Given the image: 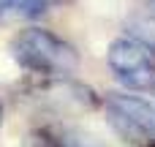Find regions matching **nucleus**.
I'll list each match as a JSON object with an SVG mask.
<instances>
[{
    "mask_svg": "<svg viewBox=\"0 0 155 147\" xmlns=\"http://www.w3.org/2000/svg\"><path fill=\"white\" fill-rule=\"evenodd\" d=\"M44 3L49 5V3H71V0H44Z\"/></svg>",
    "mask_w": 155,
    "mask_h": 147,
    "instance_id": "nucleus-6",
    "label": "nucleus"
},
{
    "mask_svg": "<svg viewBox=\"0 0 155 147\" xmlns=\"http://www.w3.org/2000/svg\"><path fill=\"white\" fill-rule=\"evenodd\" d=\"M153 147H155V145H153Z\"/></svg>",
    "mask_w": 155,
    "mask_h": 147,
    "instance_id": "nucleus-8",
    "label": "nucleus"
},
{
    "mask_svg": "<svg viewBox=\"0 0 155 147\" xmlns=\"http://www.w3.org/2000/svg\"><path fill=\"white\" fill-rule=\"evenodd\" d=\"M109 68L114 71V76L139 93H150L155 90V52L134 38H117L109 46Z\"/></svg>",
    "mask_w": 155,
    "mask_h": 147,
    "instance_id": "nucleus-2",
    "label": "nucleus"
},
{
    "mask_svg": "<svg viewBox=\"0 0 155 147\" xmlns=\"http://www.w3.org/2000/svg\"><path fill=\"white\" fill-rule=\"evenodd\" d=\"M106 117L114 134L125 142L142 145L155 139V106L144 98L112 93L106 98Z\"/></svg>",
    "mask_w": 155,
    "mask_h": 147,
    "instance_id": "nucleus-3",
    "label": "nucleus"
},
{
    "mask_svg": "<svg viewBox=\"0 0 155 147\" xmlns=\"http://www.w3.org/2000/svg\"><path fill=\"white\" fill-rule=\"evenodd\" d=\"M22 147H57V142L49 131H33V134H27Z\"/></svg>",
    "mask_w": 155,
    "mask_h": 147,
    "instance_id": "nucleus-5",
    "label": "nucleus"
},
{
    "mask_svg": "<svg viewBox=\"0 0 155 147\" xmlns=\"http://www.w3.org/2000/svg\"><path fill=\"white\" fill-rule=\"evenodd\" d=\"M0 128H3V106H0Z\"/></svg>",
    "mask_w": 155,
    "mask_h": 147,
    "instance_id": "nucleus-7",
    "label": "nucleus"
},
{
    "mask_svg": "<svg viewBox=\"0 0 155 147\" xmlns=\"http://www.w3.org/2000/svg\"><path fill=\"white\" fill-rule=\"evenodd\" d=\"M44 11V0H0V19H35Z\"/></svg>",
    "mask_w": 155,
    "mask_h": 147,
    "instance_id": "nucleus-4",
    "label": "nucleus"
},
{
    "mask_svg": "<svg viewBox=\"0 0 155 147\" xmlns=\"http://www.w3.org/2000/svg\"><path fill=\"white\" fill-rule=\"evenodd\" d=\"M11 52L16 57V63L25 68V71H33V74H46V76H54V74H71L79 63L76 52L60 41L57 35H52L49 30H41V27H27L22 30L14 44H11Z\"/></svg>",
    "mask_w": 155,
    "mask_h": 147,
    "instance_id": "nucleus-1",
    "label": "nucleus"
}]
</instances>
